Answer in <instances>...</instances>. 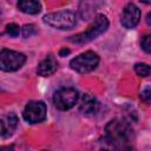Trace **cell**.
I'll list each match as a JSON object with an SVG mask.
<instances>
[{"label": "cell", "instance_id": "cell-1", "mask_svg": "<svg viewBox=\"0 0 151 151\" xmlns=\"http://www.w3.org/2000/svg\"><path fill=\"white\" fill-rule=\"evenodd\" d=\"M133 138V131L129 123L120 120V119H113L107 123L105 126V134H104V142H106L110 147L114 149H126L130 147V143Z\"/></svg>", "mask_w": 151, "mask_h": 151}, {"label": "cell", "instance_id": "cell-2", "mask_svg": "<svg viewBox=\"0 0 151 151\" xmlns=\"http://www.w3.org/2000/svg\"><path fill=\"white\" fill-rule=\"evenodd\" d=\"M107 28H109L107 18L103 14H98L96 17L94 21L88 26V28L85 32L73 35V37H70L68 40L74 44H85V42L92 41L93 39L98 38L99 35H101L104 32H106Z\"/></svg>", "mask_w": 151, "mask_h": 151}, {"label": "cell", "instance_id": "cell-3", "mask_svg": "<svg viewBox=\"0 0 151 151\" xmlns=\"http://www.w3.org/2000/svg\"><path fill=\"white\" fill-rule=\"evenodd\" d=\"M44 22L57 29H70L77 25V18L74 12L64 9L46 14L44 17Z\"/></svg>", "mask_w": 151, "mask_h": 151}, {"label": "cell", "instance_id": "cell-4", "mask_svg": "<svg viewBox=\"0 0 151 151\" xmlns=\"http://www.w3.org/2000/svg\"><path fill=\"white\" fill-rule=\"evenodd\" d=\"M98 64H99V57L97 53H94L92 51L84 52L70 61L71 68L81 74L93 71L98 66Z\"/></svg>", "mask_w": 151, "mask_h": 151}, {"label": "cell", "instance_id": "cell-5", "mask_svg": "<svg viewBox=\"0 0 151 151\" xmlns=\"http://www.w3.org/2000/svg\"><path fill=\"white\" fill-rule=\"evenodd\" d=\"M78 92L73 87H61L54 92L53 104L60 111L72 109L78 101Z\"/></svg>", "mask_w": 151, "mask_h": 151}, {"label": "cell", "instance_id": "cell-6", "mask_svg": "<svg viewBox=\"0 0 151 151\" xmlns=\"http://www.w3.org/2000/svg\"><path fill=\"white\" fill-rule=\"evenodd\" d=\"M26 63V55L24 53L12 51V50H2L0 52V70L5 72L17 71Z\"/></svg>", "mask_w": 151, "mask_h": 151}, {"label": "cell", "instance_id": "cell-7", "mask_svg": "<svg viewBox=\"0 0 151 151\" xmlns=\"http://www.w3.org/2000/svg\"><path fill=\"white\" fill-rule=\"evenodd\" d=\"M46 105L42 101H29L24 110V119L29 124H38L46 119Z\"/></svg>", "mask_w": 151, "mask_h": 151}, {"label": "cell", "instance_id": "cell-8", "mask_svg": "<svg viewBox=\"0 0 151 151\" xmlns=\"http://www.w3.org/2000/svg\"><path fill=\"white\" fill-rule=\"evenodd\" d=\"M140 20V11L134 4H129L122 12L120 22L125 28H134Z\"/></svg>", "mask_w": 151, "mask_h": 151}, {"label": "cell", "instance_id": "cell-9", "mask_svg": "<svg viewBox=\"0 0 151 151\" xmlns=\"http://www.w3.org/2000/svg\"><path fill=\"white\" fill-rule=\"evenodd\" d=\"M18 126V117L14 113H7L0 117V137H11Z\"/></svg>", "mask_w": 151, "mask_h": 151}, {"label": "cell", "instance_id": "cell-10", "mask_svg": "<svg viewBox=\"0 0 151 151\" xmlns=\"http://www.w3.org/2000/svg\"><path fill=\"white\" fill-rule=\"evenodd\" d=\"M99 110V103L98 100L90 93H86L81 97L79 103V111L84 116H93Z\"/></svg>", "mask_w": 151, "mask_h": 151}, {"label": "cell", "instance_id": "cell-11", "mask_svg": "<svg viewBox=\"0 0 151 151\" xmlns=\"http://www.w3.org/2000/svg\"><path fill=\"white\" fill-rule=\"evenodd\" d=\"M58 68V61L53 55H47L44 60L40 61L37 68V73L41 77H48L53 74Z\"/></svg>", "mask_w": 151, "mask_h": 151}, {"label": "cell", "instance_id": "cell-12", "mask_svg": "<svg viewBox=\"0 0 151 151\" xmlns=\"http://www.w3.org/2000/svg\"><path fill=\"white\" fill-rule=\"evenodd\" d=\"M18 8L26 14H37L40 12V4L38 0H19Z\"/></svg>", "mask_w": 151, "mask_h": 151}, {"label": "cell", "instance_id": "cell-13", "mask_svg": "<svg viewBox=\"0 0 151 151\" xmlns=\"http://www.w3.org/2000/svg\"><path fill=\"white\" fill-rule=\"evenodd\" d=\"M134 71H136V73L139 77H144L145 78V77H149L150 76V66L147 64H144V63L136 64Z\"/></svg>", "mask_w": 151, "mask_h": 151}, {"label": "cell", "instance_id": "cell-14", "mask_svg": "<svg viewBox=\"0 0 151 151\" xmlns=\"http://www.w3.org/2000/svg\"><path fill=\"white\" fill-rule=\"evenodd\" d=\"M21 33H22V37H24V38H31L32 35H34V34L37 33L35 26L32 25V24H28V25L22 26V28H21Z\"/></svg>", "mask_w": 151, "mask_h": 151}, {"label": "cell", "instance_id": "cell-15", "mask_svg": "<svg viewBox=\"0 0 151 151\" xmlns=\"http://www.w3.org/2000/svg\"><path fill=\"white\" fill-rule=\"evenodd\" d=\"M6 32H7V34H8L9 37L15 38V37L19 35L20 28H19V26H18L17 24H8V25L6 26Z\"/></svg>", "mask_w": 151, "mask_h": 151}, {"label": "cell", "instance_id": "cell-16", "mask_svg": "<svg viewBox=\"0 0 151 151\" xmlns=\"http://www.w3.org/2000/svg\"><path fill=\"white\" fill-rule=\"evenodd\" d=\"M140 46H142V48L146 53H150L151 52V37L150 35L143 37L142 38V41H140Z\"/></svg>", "mask_w": 151, "mask_h": 151}, {"label": "cell", "instance_id": "cell-17", "mask_svg": "<svg viewBox=\"0 0 151 151\" xmlns=\"http://www.w3.org/2000/svg\"><path fill=\"white\" fill-rule=\"evenodd\" d=\"M140 98L142 100H144L145 103H150V99H151V92H150V87L147 86L145 90L142 91L140 93Z\"/></svg>", "mask_w": 151, "mask_h": 151}, {"label": "cell", "instance_id": "cell-18", "mask_svg": "<svg viewBox=\"0 0 151 151\" xmlns=\"http://www.w3.org/2000/svg\"><path fill=\"white\" fill-rule=\"evenodd\" d=\"M70 53V50H67V48H63L61 51H60V55L63 57V55H65V54H68Z\"/></svg>", "mask_w": 151, "mask_h": 151}, {"label": "cell", "instance_id": "cell-19", "mask_svg": "<svg viewBox=\"0 0 151 151\" xmlns=\"http://www.w3.org/2000/svg\"><path fill=\"white\" fill-rule=\"evenodd\" d=\"M140 1H143L144 4H150V1H151V0H140Z\"/></svg>", "mask_w": 151, "mask_h": 151}, {"label": "cell", "instance_id": "cell-20", "mask_svg": "<svg viewBox=\"0 0 151 151\" xmlns=\"http://www.w3.org/2000/svg\"><path fill=\"white\" fill-rule=\"evenodd\" d=\"M1 19H2V11H1V8H0V21H1Z\"/></svg>", "mask_w": 151, "mask_h": 151}]
</instances>
